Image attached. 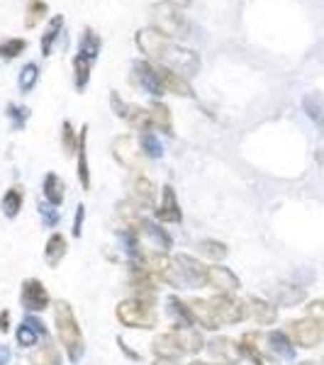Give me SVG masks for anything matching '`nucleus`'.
Segmentation results:
<instances>
[{"mask_svg": "<svg viewBox=\"0 0 324 365\" xmlns=\"http://www.w3.org/2000/svg\"><path fill=\"white\" fill-rule=\"evenodd\" d=\"M113 156L117 163H122L129 170H137L139 175L146 170V156L141 154L139 141H134L129 134H122L113 141Z\"/></svg>", "mask_w": 324, "mask_h": 365, "instance_id": "423d86ee", "label": "nucleus"}, {"mask_svg": "<svg viewBox=\"0 0 324 365\" xmlns=\"http://www.w3.org/2000/svg\"><path fill=\"white\" fill-rule=\"evenodd\" d=\"M210 307L215 319L220 322V327H227V324H239L241 319H246V307L244 302H239L237 297L232 295H217L210 299Z\"/></svg>", "mask_w": 324, "mask_h": 365, "instance_id": "0eeeda50", "label": "nucleus"}, {"mask_svg": "<svg viewBox=\"0 0 324 365\" xmlns=\"http://www.w3.org/2000/svg\"><path fill=\"white\" fill-rule=\"evenodd\" d=\"M305 312H308L310 319L320 322L322 327H324V299H312L308 307H305Z\"/></svg>", "mask_w": 324, "mask_h": 365, "instance_id": "c03bdc74", "label": "nucleus"}, {"mask_svg": "<svg viewBox=\"0 0 324 365\" xmlns=\"http://www.w3.org/2000/svg\"><path fill=\"white\" fill-rule=\"evenodd\" d=\"M191 312L193 317H196L198 324H203L205 329H210V331H217L220 327V322L215 319V314H212V307H210V299H191Z\"/></svg>", "mask_w": 324, "mask_h": 365, "instance_id": "b1692460", "label": "nucleus"}, {"mask_svg": "<svg viewBox=\"0 0 324 365\" xmlns=\"http://www.w3.org/2000/svg\"><path fill=\"white\" fill-rule=\"evenodd\" d=\"M25 49H27V39L10 37V39H5V42H0V56L3 58H15V56H20Z\"/></svg>", "mask_w": 324, "mask_h": 365, "instance_id": "79ce46f5", "label": "nucleus"}, {"mask_svg": "<svg viewBox=\"0 0 324 365\" xmlns=\"http://www.w3.org/2000/svg\"><path fill=\"white\" fill-rule=\"evenodd\" d=\"M66 237L64 234H51L49 241H46V249H44V261H46V266H51V268H56L59 263L64 261V256H66Z\"/></svg>", "mask_w": 324, "mask_h": 365, "instance_id": "5701e85b", "label": "nucleus"}, {"mask_svg": "<svg viewBox=\"0 0 324 365\" xmlns=\"http://www.w3.org/2000/svg\"><path fill=\"white\" fill-rule=\"evenodd\" d=\"M129 232H134L141 239H146L151 246H154L156 251H161V253H168L171 251V246H173V239H171V234L163 229L161 225H154V222H149L144 217V220H139L137 225H134Z\"/></svg>", "mask_w": 324, "mask_h": 365, "instance_id": "6e6552de", "label": "nucleus"}, {"mask_svg": "<svg viewBox=\"0 0 324 365\" xmlns=\"http://www.w3.org/2000/svg\"><path fill=\"white\" fill-rule=\"evenodd\" d=\"M100 46H103V42H100V34L93 27H86L83 34H81V42H79V54L91 58V61L96 63L98 54H100Z\"/></svg>", "mask_w": 324, "mask_h": 365, "instance_id": "c85d7f7f", "label": "nucleus"}, {"mask_svg": "<svg viewBox=\"0 0 324 365\" xmlns=\"http://www.w3.org/2000/svg\"><path fill=\"white\" fill-rule=\"evenodd\" d=\"M29 363L32 365H61V353L51 341H44L42 346H37V349L32 351V356H29Z\"/></svg>", "mask_w": 324, "mask_h": 365, "instance_id": "7c9ffc66", "label": "nucleus"}, {"mask_svg": "<svg viewBox=\"0 0 324 365\" xmlns=\"http://www.w3.org/2000/svg\"><path fill=\"white\" fill-rule=\"evenodd\" d=\"M149 117H151V129H158L163 134H173V122H171V110L163 103H151L149 105Z\"/></svg>", "mask_w": 324, "mask_h": 365, "instance_id": "cd10ccee", "label": "nucleus"}, {"mask_svg": "<svg viewBox=\"0 0 324 365\" xmlns=\"http://www.w3.org/2000/svg\"><path fill=\"white\" fill-rule=\"evenodd\" d=\"M200 253H205L208 258H212V261H222V258H227V244H222V241H212V239H205L200 241Z\"/></svg>", "mask_w": 324, "mask_h": 365, "instance_id": "ea45409f", "label": "nucleus"}, {"mask_svg": "<svg viewBox=\"0 0 324 365\" xmlns=\"http://www.w3.org/2000/svg\"><path fill=\"white\" fill-rule=\"evenodd\" d=\"M137 46L139 51L146 56V61L161 63L176 73L196 76L200 71V56L193 49H186L178 42H171L168 37H163L161 32H156L154 27H144L137 32Z\"/></svg>", "mask_w": 324, "mask_h": 365, "instance_id": "f257e3e1", "label": "nucleus"}, {"mask_svg": "<svg viewBox=\"0 0 324 365\" xmlns=\"http://www.w3.org/2000/svg\"><path fill=\"white\" fill-rule=\"evenodd\" d=\"M191 365H210V363H203V361H193Z\"/></svg>", "mask_w": 324, "mask_h": 365, "instance_id": "5fc2aeb1", "label": "nucleus"}, {"mask_svg": "<svg viewBox=\"0 0 324 365\" xmlns=\"http://www.w3.org/2000/svg\"><path fill=\"white\" fill-rule=\"evenodd\" d=\"M125 122L137 132H151V117L149 110L139 108V105H127V113H125Z\"/></svg>", "mask_w": 324, "mask_h": 365, "instance_id": "473e14b6", "label": "nucleus"}, {"mask_svg": "<svg viewBox=\"0 0 324 365\" xmlns=\"http://www.w3.org/2000/svg\"><path fill=\"white\" fill-rule=\"evenodd\" d=\"M117 319L132 329H154L158 322L156 304L151 299L129 297L117 304Z\"/></svg>", "mask_w": 324, "mask_h": 365, "instance_id": "20e7f679", "label": "nucleus"}, {"mask_svg": "<svg viewBox=\"0 0 324 365\" xmlns=\"http://www.w3.org/2000/svg\"><path fill=\"white\" fill-rule=\"evenodd\" d=\"M61 149L66 156H76V151H79V137H76V129L69 120H64L61 125Z\"/></svg>", "mask_w": 324, "mask_h": 365, "instance_id": "58836bf2", "label": "nucleus"}, {"mask_svg": "<svg viewBox=\"0 0 324 365\" xmlns=\"http://www.w3.org/2000/svg\"><path fill=\"white\" fill-rule=\"evenodd\" d=\"M173 336H176V341H178V346L183 353H193V356H196V353H200L205 349L203 336H200L193 327H173Z\"/></svg>", "mask_w": 324, "mask_h": 365, "instance_id": "412c9836", "label": "nucleus"}, {"mask_svg": "<svg viewBox=\"0 0 324 365\" xmlns=\"http://www.w3.org/2000/svg\"><path fill=\"white\" fill-rule=\"evenodd\" d=\"M39 336H46V329H44V324L39 319H34V317H27V319L17 327V344L25 346V349L37 346Z\"/></svg>", "mask_w": 324, "mask_h": 365, "instance_id": "aec40b11", "label": "nucleus"}, {"mask_svg": "<svg viewBox=\"0 0 324 365\" xmlns=\"http://www.w3.org/2000/svg\"><path fill=\"white\" fill-rule=\"evenodd\" d=\"M86 141H88V125L81 127V132H79V151H76V158H79V180H81V187H83V190H91V168H88Z\"/></svg>", "mask_w": 324, "mask_h": 365, "instance_id": "4be33fe9", "label": "nucleus"}, {"mask_svg": "<svg viewBox=\"0 0 324 365\" xmlns=\"http://www.w3.org/2000/svg\"><path fill=\"white\" fill-rule=\"evenodd\" d=\"M205 346H208V353L212 358H220L225 365H234L241 356H244V353H241V346L237 344V341H232L227 336L212 339L210 344H205Z\"/></svg>", "mask_w": 324, "mask_h": 365, "instance_id": "a211bd4d", "label": "nucleus"}, {"mask_svg": "<svg viewBox=\"0 0 324 365\" xmlns=\"http://www.w3.org/2000/svg\"><path fill=\"white\" fill-rule=\"evenodd\" d=\"M154 365H181V363L176 358H156Z\"/></svg>", "mask_w": 324, "mask_h": 365, "instance_id": "3c124183", "label": "nucleus"}, {"mask_svg": "<svg viewBox=\"0 0 324 365\" xmlns=\"http://www.w3.org/2000/svg\"><path fill=\"white\" fill-rule=\"evenodd\" d=\"M285 334L298 349H317L324 339V327L320 322L310 319V317H303V319L288 322Z\"/></svg>", "mask_w": 324, "mask_h": 365, "instance_id": "39448f33", "label": "nucleus"}, {"mask_svg": "<svg viewBox=\"0 0 324 365\" xmlns=\"http://www.w3.org/2000/svg\"><path fill=\"white\" fill-rule=\"evenodd\" d=\"M149 20L156 32H161L163 37H168L171 42H183V39L191 37V22L183 15V8L168 3V0H161V3L151 5L149 10Z\"/></svg>", "mask_w": 324, "mask_h": 365, "instance_id": "f03ea898", "label": "nucleus"}, {"mask_svg": "<svg viewBox=\"0 0 324 365\" xmlns=\"http://www.w3.org/2000/svg\"><path fill=\"white\" fill-rule=\"evenodd\" d=\"M29 3H37V0H29Z\"/></svg>", "mask_w": 324, "mask_h": 365, "instance_id": "6e6d98bb", "label": "nucleus"}, {"mask_svg": "<svg viewBox=\"0 0 324 365\" xmlns=\"http://www.w3.org/2000/svg\"><path fill=\"white\" fill-rule=\"evenodd\" d=\"M295 365H320V363H315V361H300V363H295Z\"/></svg>", "mask_w": 324, "mask_h": 365, "instance_id": "864d4df0", "label": "nucleus"}, {"mask_svg": "<svg viewBox=\"0 0 324 365\" xmlns=\"http://www.w3.org/2000/svg\"><path fill=\"white\" fill-rule=\"evenodd\" d=\"M8 329H10V312L3 309V312H0V331L5 334Z\"/></svg>", "mask_w": 324, "mask_h": 365, "instance_id": "09e8293b", "label": "nucleus"}, {"mask_svg": "<svg viewBox=\"0 0 324 365\" xmlns=\"http://www.w3.org/2000/svg\"><path fill=\"white\" fill-rule=\"evenodd\" d=\"M39 81V66L37 63H25L22 71L17 73V86H20L22 93H29Z\"/></svg>", "mask_w": 324, "mask_h": 365, "instance_id": "4c0bfd02", "label": "nucleus"}, {"mask_svg": "<svg viewBox=\"0 0 324 365\" xmlns=\"http://www.w3.org/2000/svg\"><path fill=\"white\" fill-rule=\"evenodd\" d=\"M305 297H308L305 287H298V285H278L273 290V299H275V304H280V307H295V304L303 302Z\"/></svg>", "mask_w": 324, "mask_h": 365, "instance_id": "a878e982", "label": "nucleus"}, {"mask_svg": "<svg viewBox=\"0 0 324 365\" xmlns=\"http://www.w3.org/2000/svg\"><path fill=\"white\" fill-rule=\"evenodd\" d=\"M46 10H49V8H46L44 0H37V3H29V5H27L25 27H27V29H34V27H37V22H42V20H44Z\"/></svg>", "mask_w": 324, "mask_h": 365, "instance_id": "a19ab883", "label": "nucleus"}, {"mask_svg": "<svg viewBox=\"0 0 324 365\" xmlns=\"http://www.w3.org/2000/svg\"><path fill=\"white\" fill-rule=\"evenodd\" d=\"M244 307H246V317L254 319L256 324H261V327H270V324H275V319H278V307L261 297H249L244 302Z\"/></svg>", "mask_w": 324, "mask_h": 365, "instance_id": "dca6fc26", "label": "nucleus"}, {"mask_svg": "<svg viewBox=\"0 0 324 365\" xmlns=\"http://www.w3.org/2000/svg\"><path fill=\"white\" fill-rule=\"evenodd\" d=\"M10 363V349L5 344H0V365H8Z\"/></svg>", "mask_w": 324, "mask_h": 365, "instance_id": "8fccbe9b", "label": "nucleus"}, {"mask_svg": "<svg viewBox=\"0 0 324 365\" xmlns=\"http://www.w3.org/2000/svg\"><path fill=\"white\" fill-rule=\"evenodd\" d=\"M8 113H10V117L15 120L17 129L25 127V120H27V115H29V110H27V108H15V105H8Z\"/></svg>", "mask_w": 324, "mask_h": 365, "instance_id": "a18cd8bd", "label": "nucleus"}, {"mask_svg": "<svg viewBox=\"0 0 324 365\" xmlns=\"http://www.w3.org/2000/svg\"><path fill=\"white\" fill-rule=\"evenodd\" d=\"M241 353L249 358L254 365H266V361H273L268 356V346H266V336L258 331H249L241 336Z\"/></svg>", "mask_w": 324, "mask_h": 365, "instance_id": "4468645a", "label": "nucleus"}, {"mask_svg": "<svg viewBox=\"0 0 324 365\" xmlns=\"http://www.w3.org/2000/svg\"><path fill=\"white\" fill-rule=\"evenodd\" d=\"M22 202H25V190H22V185H13L3 195V205H0V207H3V215L8 217V220H15L22 210Z\"/></svg>", "mask_w": 324, "mask_h": 365, "instance_id": "2f4dec72", "label": "nucleus"}, {"mask_svg": "<svg viewBox=\"0 0 324 365\" xmlns=\"http://www.w3.org/2000/svg\"><path fill=\"white\" fill-rule=\"evenodd\" d=\"M173 263L178 266L188 287H203L208 285V266L198 261V258L188 256V253H176Z\"/></svg>", "mask_w": 324, "mask_h": 365, "instance_id": "1a4fd4ad", "label": "nucleus"}, {"mask_svg": "<svg viewBox=\"0 0 324 365\" xmlns=\"http://www.w3.org/2000/svg\"><path fill=\"white\" fill-rule=\"evenodd\" d=\"M61 27H64V15H56L49 20L46 25L44 34H42V56H51V49H54V42L61 34Z\"/></svg>", "mask_w": 324, "mask_h": 365, "instance_id": "f704fd0d", "label": "nucleus"}, {"mask_svg": "<svg viewBox=\"0 0 324 365\" xmlns=\"http://www.w3.org/2000/svg\"><path fill=\"white\" fill-rule=\"evenodd\" d=\"M91 71H93V61L81 54L74 56V83H76V91L83 93L88 81H91Z\"/></svg>", "mask_w": 324, "mask_h": 365, "instance_id": "72a5a7b5", "label": "nucleus"}, {"mask_svg": "<svg viewBox=\"0 0 324 365\" xmlns=\"http://www.w3.org/2000/svg\"><path fill=\"white\" fill-rule=\"evenodd\" d=\"M303 108H305V113H308L310 120H315L317 125L324 127V105H322V98L317 96V93H310V96H305Z\"/></svg>", "mask_w": 324, "mask_h": 365, "instance_id": "e433bc0d", "label": "nucleus"}, {"mask_svg": "<svg viewBox=\"0 0 324 365\" xmlns=\"http://www.w3.org/2000/svg\"><path fill=\"white\" fill-rule=\"evenodd\" d=\"M54 324H56L59 341H61V346L66 349L69 361L71 363H79L81 358H83L86 341H83V334H81L79 319H76L74 309H71V304L66 302V299H59V302H56Z\"/></svg>", "mask_w": 324, "mask_h": 365, "instance_id": "7ed1b4c3", "label": "nucleus"}, {"mask_svg": "<svg viewBox=\"0 0 324 365\" xmlns=\"http://www.w3.org/2000/svg\"><path fill=\"white\" fill-rule=\"evenodd\" d=\"M83 220H86V205L76 207V220H74V237L79 239L83 234Z\"/></svg>", "mask_w": 324, "mask_h": 365, "instance_id": "49530a36", "label": "nucleus"}, {"mask_svg": "<svg viewBox=\"0 0 324 365\" xmlns=\"http://www.w3.org/2000/svg\"><path fill=\"white\" fill-rule=\"evenodd\" d=\"M168 3L178 5V8H188V5H193V0H168Z\"/></svg>", "mask_w": 324, "mask_h": 365, "instance_id": "603ef678", "label": "nucleus"}, {"mask_svg": "<svg viewBox=\"0 0 324 365\" xmlns=\"http://www.w3.org/2000/svg\"><path fill=\"white\" fill-rule=\"evenodd\" d=\"M139 149L146 158H161L163 156V146L151 132H141L139 134Z\"/></svg>", "mask_w": 324, "mask_h": 365, "instance_id": "c9c22d12", "label": "nucleus"}, {"mask_svg": "<svg viewBox=\"0 0 324 365\" xmlns=\"http://www.w3.org/2000/svg\"><path fill=\"white\" fill-rule=\"evenodd\" d=\"M110 105H113L115 115H117V117H122V120H125V113H127V103H125V100H122L120 96H117L115 91L110 93Z\"/></svg>", "mask_w": 324, "mask_h": 365, "instance_id": "de8ad7c7", "label": "nucleus"}, {"mask_svg": "<svg viewBox=\"0 0 324 365\" xmlns=\"http://www.w3.org/2000/svg\"><path fill=\"white\" fill-rule=\"evenodd\" d=\"M156 220L158 222H168V225H178L183 220V212H181L178 197H176L173 185H163L161 190V205L156 207Z\"/></svg>", "mask_w": 324, "mask_h": 365, "instance_id": "2eb2a0df", "label": "nucleus"}, {"mask_svg": "<svg viewBox=\"0 0 324 365\" xmlns=\"http://www.w3.org/2000/svg\"><path fill=\"white\" fill-rule=\"evenodd\" d=\"M151 63H154V61H151ZM154 71H156V78H158V83H161L163 93L176 96V98H193V88L181 73H176V71H171L166 66H161V63H154Z\"/></svg>", "mask_w": 324, "mask_h": 365, "instance_id": "9d476101", "label": "nucleus"}, {"mask_svg": "<svg viewBox=\"0 0 324 365\" xmlns=\"http://www.w3.org/2000/svg\"><path fill=\"white\" fill-rule=\"evenodd\" d=\"M64 197H66V185H64V180L59 178L56 173H46V178H44V200L49 205H54V207H59V205L64 202Z\"/></svg>", "mask_w": 324, "mask_h": 365, "instance_id": "c756f323", "label": "nucleus"}, {"mask_svg": "<svg viewBox=\"0 0 324 365\" xmlns=\"http://www.w3.org/2000/svg\"><path fill=\"white\" fill-rule=\"evenodd\" d=\"M151 351L156 353V358H176V361H178V358L183 356V351H181V346H178V341H176L173 331L156 336L154 344H151Z\"/></svg>", "mask_w": 324, "mask_h": 365, "instance_id": "bb28decb", "label": "nucleus"}, {"mask_svg": "<svg viewBox=\"0 0 324 365\" xmlns=\"http://www.w3.org/2000/svg\"><path fill=\"white\" fill-rule=\"evenodd\" d=\"M20 302L27 312H42L49 307L51 297L46 292V287L42 285V280L29 278L22 282V292H20Z\"/></svg>", "mask_w": 324, "mask_h": 365, "instance_id": "9b49d317", "label": "nucleus"}, {"mask_svg": "<svg viewBox=\"0 0 324 365\" xmlns=\"http://www.w3.org/2000/svg\"><path fill=\"white\" fill-rule=\"evenodd\" d=\"M166 307H168V314L176 319V327H193V324H196V317H193V312H191V304L183 302L181 297L171 295L166 299Z\"/></svg>", "mask_w": 324, "mask_h": 365, "instance_id": "393cba45", "label": "nucleus"}, {"mask_svg": "<svg viewBox=\"0 0 324 365\" xmlns=\"http://www.w3.org/2000/svg\"><path fill=\"white\" fill-rule=\"evenodd\" d=\"M39 215H42V222H44V227H59V222H61V215L56 212L54 205H49V202H42L39 205Z\"/></svg>", "mask_w": 324, "mask_h": 365, "instance_id": "37998d69", "label": "nucleus"}, {"mask_svg": "<svg viewBox=\"0 0 324 365\" xmlns=\"http://www.w3.org/2000/svg\"><path fill=\"white\" fill-rule=\"evenodd\" d=\"M127 192H129V202H134L137 207H141V210L154 207L156 185L146 178V175H134V178L127 182Z\"/></svg>", "mask_w": 324, "mask_h": 365, "instance_id": "f8f14e48", "label": "nucleus"}, {"mask_svg": "<svg viewBox=\"0 0 324 365\" xmlns=\"http://www.w3.org/2000/svg\"><path fill=\"white\" fill-rule=\"evenodd\" d=\"M132 86L141 88L146 96H163L161 91V83L156 78V71H154V63L151 61H137L132 68Z\"/></svg>", "mask_w": 324, "mask_h": 365, "instance_id": "ddd939ff", "label": "nucleus"}, {"mask_svg": "<svg viewBox=\"0 0 324 365\" xmlns=\"http://www.w3.org/2000/svg\"><path fill=\"white\" fill-rule=\"evenodd\" d=\"M208 285L220 290L222 295H232V292H237L241 287V282L237 275L225 266H208Z\"/></svg>", "mask_w": 324, "mask_h": 365, "instance_id": "f3484780", "label": "nucleus"}, {"mask_svg": "<svg viewBox=\"0 0 324 365\" xmlns=\"http://www.w3.org/2000/svg\"><path fill=\"white\" fill-rule=\"evenodd\" d=\"M266 346H268L270 358H285V361H293V358H295V344H293L285 331L266 334Z\"/></svg>", "mask_w": 324, "mask_h": 365, "instance_id": "6ab92c4d", "label": "nucleus"}]
</instances>
